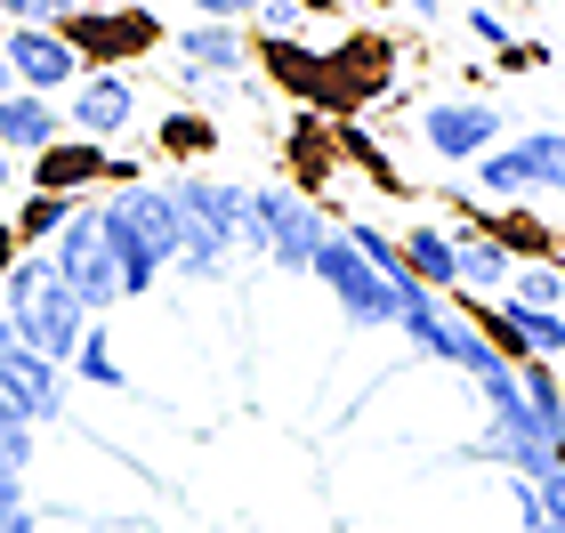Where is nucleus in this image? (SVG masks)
Masks as SVG:
<instances>
[{
	"label": "nucleus",
	"mask_w": 565,
	"mask_h": 533,
	"mask_svg": "<svg viewBox=\"0 0 565 533\" xmlns=\"http://www.w3.org/2000/svg\"><path fill=\"white\" fill-rule=\"evenodd\" d=\"M17 501H24V477H17V469H0V510H17Z\"/></svg>",
	"instance_id": "35"
},
{
	"label": "nucleus",
	"mask_w": 565,
	"mask_h": 533,
	"mask_svg": "<svg viewBox=\"0 0 565 533\" xmlns=\"http://www.w3.org/2000/svg\"><path fill=\"white\" fill-rule=\"evenodd\" d=\"M307 275L331 291V308H340L348 332H396V284L340 235V226H331V243L316 250V267H307Z\"/></svg>",
	"instance_id": "8"
},
{
	"label": "nucleus",
	"mask_w": 565,
	"mask_h": 533,
	"mask_svg": "<svg viewBox=\"0 0 565 533\" xmlns=\"http://www.w3.org/2000/svg\"><path fill=\"white\" fill-rule=\"evenodd\" d=\"M49 259H57L65 291L82 299L89 316H114V308H121V275H114V243H106V211H97V194L73 202V218L57 226Z\"/></svg>",
	"instance_id": "7"
},
{
	"label": "nucleus",
	"mask_w": 565,
	"mask_h": 533,
	"mask_svg": "<svg viewBox=\"0 0 565 533\" xmlns=\"http://www.w3.org/2000/svg\"><path fill=\"white\" fill-rule=\"evenodd\" d=\"M73 202H82V194H41V186H24V194H17V211H9L17 250H49V243H57V226L73 218Z\"/></svg>",
	"instance_id": "19"
},
{
	"label": "nucleus",
	"mask_w": 565,
	"mask_h": 533,
	"mask_svg": "<svg viewBox=\"0 0 565 533\" xmlns=\"http://www.w3.org/2000/svg\"><path fill=\"white\" fill-rule=\"evenodd\" d=\"M291 9H307V17L323 24V17H340V0H291Z\"/></svg>",
	"instance_id": "37"
},
{
	"label": "nucleus",
	"mask_w": 565,
	"mask_h": 533,
	"mask_svg": "<svg viewBox=\"0 0 565 533\" xmlns=\"http://www.w3.org/2000/svg\"><path fill=\"white\" fill-rule=\"evenodd\" d=\"M340 235H348L355 250H364V259H372L380 275H388V284H404V275H413V267H404V243H396L380 218H364V211H355V218H340Z\"/></svg>",
	"instance_id": "24"
},
{
	"label": "nucleus",
	"mask_w": 565,
	"mask_h": 533,
	"mask_svg": "<svg viewBox=\"0 0 565 533\" xmlns=\"http://www.w3.org/2000/svg\"><path fill=\"white\" fill-rule=\"evenodd\" d=\"M331 218L316 194H299L291 178H267V186L243 194V259H267L282 275H307L316 267V250L331 243Z\"/></svg>",
	"instance_id": "4"
},
{
	"label": "nucleus",
	"mask_w": 565,
	"mask_h": 533,
	"mask_svg": "<svg viewBox=\"0 0 565 533\" xmlns=\"http://www.w3.org/2000/svg\"><path fill=\"white\" fill-rule=\"evenodd\" d=\"M396 243H404V267H413L428 291H452V275H460V250H452V226H445V218H413Z\"/></svg>",
	"instance_id": "18"
},
{
	"label": "nucleus",
	"mask_w": 565,
	"mask_h": 533,
	"mask_svg": "<svg viewBox=\"0 0 565 533\" xmlns=\"http://www.w3.org/2000/svg\"><path fill=\"white\" fill-rule=\"evenodd\" d=\"M0 323H9L24 348H41L49 364H73V348H82V332L97 316L65 291V275H57L49 250H17V267L0 275Z\"/></svg>",
	"instance_id": "3"
},
{
	"label": "nucleus",
	"mask_w": 565,
	"mask_h": 533,
	"mask_svg": "<svg viewBox=\"0 0 565 533\" xmlns=\"http://www.w3.org/2000/svg\"><path fill=\"white\" fill-rule=\"evenodd\" d=\"M65 41L82 49V65H121L130 73L138 57H162L170 24H162V9H146V0H82V9L65 17Z\"/></svg>",
	"instance_id": "6"
},
{
	"label": "nucleus",
	"mask_w": 565,
	"mask_h": 533,
	"mask_svg": "<svg viewBox=\"0 0 565 533\" xmlns=\"http://www.w3.org/2000/svg\"><path fill=\"white\" fill-rule=\"evenodd\" d=\"M0 57H9L17 89H41V97H65L82 82V49L65 41V24H0Z\"/></svg>",
	"instance_id": "12"
},
{
	"label": "nucleus",
	"mask_w": 565,
	"mask_h": 533,
	"mask_svg": "<svg viewBox=\"0 0 565 533\" xmlns=\"http://www.w3.org/2000/svg\"><path fill=\"white\" fill-rule=\"evenodd\" d=\"M82 0H0V24H65Z\"/></svg>",
	"instance_id": "29"
},
{
	"label": "nucleus",
	"mask_w": 565,
	"mask_h": 533,
	"mask_svg": "<svg viewBox=\"0 0 565 533\" xmlns=\"http://www.w3.org/2000/svg\"><path fill=\"white\" fill-rule=\"evenodd\" d=\"M97 211H106V243H114V275H121V308H130V299H153V284H162L170 259H178V202L162 194V178L97 194Z\"/></svg>",
	"instance_id": "2"
},
{
	"label": "nucleus",
	"mask_w": 565,
	"mask_h": 533,
	"mask_svg": "<svg viewBox=\"0 0 565 533\" xmlns=\"http://www.w3.org/2000/svg\"><path fill=\"white\" fill-rule=\"evenodd\" d=\"M533 493H542V518H550V525H565V469H557V477H542Z\"/></svg>",
	"instance_id": "31"
},
{
	"label": "nucleus",
	"mask_w": 565,
	"mask_h": 533,
	"mask_svg": "<svg viewBox=\"0 0 565 533\" xmlns=\"http://www.w3.org/2000/svg\"><path fill=\"white\" fill-rule=\"evenodd\" d=\"M218 114H202V106H170V114H153V154H162L170 170H202L218 154Z\"/></svg>",
	"instance_id": "17"
},
{
	"label": "nucleus",
	"mask_w": 565,
	"mask_h": 533,
	"mask_svg": "<svg viewBox=\"0 0 565 533\" xmlns=\"http://www.w3.org/2000/svg\"><path fill=\"white\" fill-rule=\"evenodd\" d=\"M0 533H41V510H33V501H17V510H0Z\"/></svg>",
	"instance_id": "32"
},
{
	"label": "nucleus",
	"mask_w": 565,
	"mask_h": 533,
	"mask_svg": "<svg viewBox=\"0 0 565 533\" xmlns=\"http://www.w3.org/2000/svg\"><path fill=\"white\" fill-rule=\"evenodd\" d=\"M460 33H469L477 49H493V57H501V49L518 41V24H509V17L493 9V0H469V9H460Z\"/></svg>",
	"instance_id": "27"
},
{
	"label": "nucleus",
	"mask_w": 565,
	"mask_h": 533,
	"mask_svg": "<svg viewBox=\"0 0 565 533\" xmlns=\"http://www.w3.org/2000/svg\"><path fill=\"white\" fill-rule=\"evenodd\" d=\"M380 9H396V0H380Z\"/></svg>",
	"instance_id": "39"
},
{
	"label": "nucleus",
	"mask_w": 565,
	"mask_h": 533,
	"mask_svg": "<svg viewBox=\"0 0 565 533\" xmlns=\"http://www.w3.org/2000/svg\"><path fill=\"white\" fill-rule=\"evenodd\" d=\"M0 396H9L33 428H57V420H65V404H73V372H65V364H49L41 348H24L9 323H0Z\"/></svg>",
	"instance_id": "10"
},
{
	"label": "nucleus",
	"mask_w": 565,
	"mask_h": 533,
	"mask_svg": "<svg viewBox=\"0 0 565 533\" xmlns=\"http://www.w3.org/2000/svg\"><path fill=\"white\" fill-rule=\"evenodd\" d=\"M445 202H460V218H452V250H460V275H452V299H501L509 291V275H518V250H509L493 226H484V211L469 194H445Z\"/></svg>",
	"instance_id": "13"
},
{
	"label": "nucleus",
	"mask_w": 565,
	"mask_h": 533,
	"mask_svg": "<svg viewBox=\"0 0 565 533\" xmlns=\"http://www.w3.org/2000/svg\"><path fill=\"white\" fill-rule=\"evenodd\" d=\"M518 130H509V106L484 89H452V97H428V106L413 114V146L428 162L445 170H469L477 154H493V146H509Z\"/></svg>",
	"instance_id": "5"
},
{
	"label": "nucleus",
	"mask_w": 565,
	"mask_h": 533,
	"mask_svg": "<svg viewBox=\"0 0 565 533\" xmlns=\"http://www.w3.org/2000/svg\"><path fill=\"white\" fill-rule=\"evenodd\" d=\"M396 9L413 17V24H445V0H396Z\"/></svg>",
	"instance_id": "33"
},
{
	"label": "nucleus",
	"mask_w": 565,
	"mask_h": 533,
	"mask_svg": "<svg viewBox=\"0 0 565 533\" xmlns=\"http://www.w3.org/2000/svg\"><path fill=\"white\" fill-rule=\"evenodd\" d=\"M484 226H493V235L509 243V250H518V259H550V226L542 218H533V211H518V202H509V211H484Z\"/></svg>",
	"instance_id": "25"
},
{
	"label": "nucleus",
	"mask_w": 565,
	"mask_h": 533,
	"mask_svg": "<svg viewBox=\"0 0 565 533\" xmlns=\"http://www.w3.org/2000/svg\"><path fill=\"white\" fill-rule=\"evenodd\" d=\"M331 162H340V130H331L323 114L299 106L291 121H282V170H291V186H299V194H323Z\"/></svg>",
	"instance_id": "16"
},
{
	"label": "nucleus",
	"mask_w": 565,
	"mask_h": 533,
	"mask_svg": "<svg viewBox=\"0 0 565 533\" xmlns=\"http://www.w3.org/2000/svg\"><path fill=\"white\" fill-rule=\"evenodd\" d=\"M106 162H114V146L65 130L57 146H41V154L24 162V186H41V194H106Z\"/></svg>",
	"instance_id": "14"
},
{
	"label": "nucleus",
	"mask_w": 565,
	"mask_h": 533,
	"mask_svg": "<svg viewBox=\"0 0 565 533\" xmlns=\"http://www.w3.org/2000/svg\"><path fill=\"white\" fill-rule=\"evenodd\" d=\"M162 194L178 202V259L170 275L186 284H226L243 267V178H218V170H170Z\"/></svg>",
	"instance_id": "1"
},
{
	"label": "nucleus",
	"mask_w": 565,
	"mask_h": 533,
	"mask_svg": "<svg viewBox=\"0 0 565 533\" xmlns=\"http://www.w3.org/2000/svg\"><path fill=\"white\" fill-rule=\"evenodd\" d=\"M9 89H17V73H9V57H0V97H9Z\"/></svg>",
	"instance_id": "38"
},
{
	"label": "nucleus",
	"mask_w": 565,
	"mask_h": 533,
	"mask_svg": "<svg viewBox=\"0 0 565 533\" xmlns=\"http://www.w3.org/2000/svg\"><path fill=\"white\" fill-rule=\"evenodd\" d=\"M82 388H106V396H130V372H121V355H114V332H106V316L82 332V348H73V364H65Z\"/></svg>",
	"instance_id": "20"
},
{
	"label": "nucleus",
	"mask_w": 565,
	"mask_h": 533,
	"mask_svg": "<svg viewBox=\"0 0 565 533\" xmlns=\"http://www.w3.org/2000/svg\"><path fill=\"white\" fill-rule=\"evenodd\" d=\"M501 299H518V308H557L565 316V259H557V250H550V259H518V275H509Z\"/></svg>",
	"instance_id": "23"
},
{
	"label": "nucleus",
	"mask_w": 565,
	"mask_h": 533,
	"mask_svg": "<svg viewBox=\"0 0 565 533\" xmlns=\"http://www.w3.org/2000/svg\"><path fill=\"white\" fill-rule=\"evenodd\" d=\"M469 186H477L484 202H525V194H533L525 154H518V146H493V154H477V162H469Z\"/></svg>",
	"instance_id": "22"
},
{
	"label": "nucleus",
	"mask_w": 565,
	"mask_h": 533,
	"mask_svg": "<svg viewBox=\"0 0 565 533\" xmlns=\"http://www.w3.org/2000/svg\"><path fill=\"white\" fill-rule=\"evenodd\" d=\"M33 461H41V428L24 420L9 396H0V469H17V477H24Z\"/></svg>",
	"instance_id": "26"
},
{
	"label": "nucleus",
	"mask_w": 565,
	"mask_h": 533,
	"mask_svg": "<svg viewBox=\"0 0 565 533\" xmlns=\"http://www.w3.org/2000/svg\"><path fill=\"white\" fill-rule=\"evenodd\" d=\"M65 138V97H41V89H9L0 97V146H9L17 162H33L41 146Z\"/></svg>",
	"instance_id": "15"
},
{
	"label": "nucleus",
	"mask_w": 565,
	"mask_h": 533,
	"mask_svg": "<svg viewBox=\"0 0 565 533\" xmlns=\"http://www.w3.org/2000/svg\"><path fill=\"white\" fill-rule=\"evenodd\" d=\"M509 146L525 154L533 194H565V130H557V121H533V130H518Z\"/></svg>",
	"instance_id": "21"
},
{
	"label": "nucleus",
	"mask_w": 565,
	"mask_h": 533,
	"mask_svg": "<svg viewBox=\"0 0 565 533\" xmlns=\"http://www.w3.org/2000/svg\"><path fill=\"white\" fill-rule=\"evenodd\" d=\"M250 33H259V41H316V17L291 9V0H275V9L250 17Z\"/></svg>",
	"instance_id": "28"
},
{
	"label": "nucleus",
	"mask_w": 565,
	"mask_h": 533,
	"mask_svg": "<svg viewBox=\"0 0 565 533\" xmlns=\"http://www.w3.org/2000/svg\"><path fill=\"white\" fill-rule=\"evenodd\" d=\"M9 267H17V226L0 218V275H9Z\"/></svg>",
	"instance_id": "36"
},
{
	"label": "nucleus",
	"mask_w": 565,
	"mask_h": 533,
	"mask_svg": "<svg viewBox=\"0 0 565 533\" xmlns=\"http://www.w3.org/2000/svg\"><path fill=\"white\" fill-rule=\"evenodd\" d=\"M138 121H146V89H138V73H121V65H89L82 82L65 89V130L73 138L114 146V138H130Z\"/></svg>",
	"instance_id": "9"
},
{
	"label": "nucleus",
	"mask_w": 565,
	"mask_h": 533,
	"mask_svg": "<svg viewBox=\"0 0 565 533\" xmlns=\"http://www.w3.org/2000/svg\"><path fill=\"white\" fill-rule=\"evenodd\" d=\"M250 57H259V41H250L243 24H226V17H186L162 41V65L170 73H202V82H243Z\"/></svg>",
	"instance_id": "11"
},
{
	"label": "nucleus",
	"mask_w": 565,
	"mask_h": 533,
	"mask_svg": "<svg viewBox=\"0 0 565 533\" xmlns=\"http://www.w3.org/2000/svg\"><path fill=\"white\" fill-rule=\"evenodd\" d=\"M0 194H24V162L9 154V146H0Z\"/></svg>",
	"instance_id": "34"
},
{
	"label": "nucleus",
	"mask_w": 565,
	"mask_h": 533,
	"mask_svg": "<svg viewBox=\"0 0 565 533\" xmlns=\"http://www.w3.org/2000/svg\"><path fill=\"white\" fill-rule=\"evenodd\" d=\"M493 65H501V73H542V65H550V41H509Z\"/></svg>",
	"instance_id": "30"
}]
</instances>
